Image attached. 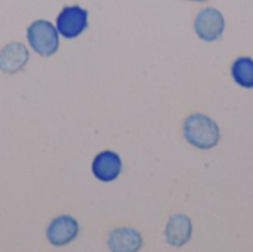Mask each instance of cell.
<instances>
[{"instance_id":"obj_1","label":"cell","mask_w":253,"mask_h":252,"mask_svg":"<svg viewBox=\"0 0 253 252\" xmlns=\"http://www.w3.org/2000/svg\"><path fill=\"white\" fill-rule=\"evenodd\" d=\"M184 135L190 144L209 150L218 144L221 132L218 125L211 117L196 113L187 117L184 123Z\"/></svg>"},{"instance_id":"obj_3","label":"cell","mask_w":253,"mask_h":252,"mask_svg":"<svg viewBox=\"0 0 253 252\" xmlns=\"http://www.w3.org/2000/svg\"><path fill=\"white\" fill-rule=\"evenodd\" d=\"M87 28V10L80 6H65L56 18V30L65 39H76Z\"/></svg>"},{"instance_id":"obj_9","label":"cell","mask_w":253,"mask_h":252,"mask_svg":"<svg viewBox=\"0 0 253 252\" xmlns=\"http://www.w3.org/2000/svg\"><path fill=\"white\" fill-rule=\"evenodd\" d=\"M191 236V221L185 215H173L166 227V239L173 247H182Z\"/></svg>"},{"instance_id":"obj_4","label":"cell","mask_w":253,"mask_h":252,"mask_svg":"<svg viewBox=\"0 0 253 252\" xmlns=\"http://www.w3.org/2000/svg\"><path fill=\"white\" fill-rule=\"evenodd\" d=\"M225 28L224 15L215 7L202 9L194 21V30L197 36L205 42H215L218 40Z\"/></svg>"},{"instance_id":"obj_10","label":"cell","mask_w":253,"mask_h":252,"mask_svg":"<svg viewBox=\"0 0 253 252\" xmlns=\"http://www.w3.org/2000/svg\"><path fill=\"white\" fill-rule=\"evenodd\" d=\"M233 79L242 88H253V59L248 56L237 58L231 67Z\"/></svg>"},{"instance_id":"obj_2","label":"cell","mask_w":253,"mask_h":252,"mask_svg":"<svg viewBox=\"0 0 253 252\" xmlns=\"http://www.w3.org/2000/svg\"><path fill=\"white\" fill-rule=\"evenodd\" d=\"M27 39L33 50L42 56H50L59 48V33L56 27L46 19L34 21L27 30Z\"/></svg>"},{"instance_id":"obj_7","label":"cell","mask_w":253,"mask_h":252,"mask_svg":"<svg viewBox=\"0 0 253 252\" xmlns=\"http://www.w3.org/2000/svg\"><path fill=\"white\" fill-rule=\"evenodd\" d=\"M28 58H30L28 49L22 43L19 42L7 43L0 50V70L7 74L18 73L25 67Z\"/></svg>"},{"instance_id":"obj_8","label":"cell","mask_w":253,"mask_h":252,"mask_svg":"<svg viewBox=\"0 0 253 252\" xmlns=\"http://www.w3.org/2000/svg\"><path fill=\"white\" fill-rule=\"evenodd\" d=\"M107 244L110 247V250L120 252H132L138 251L142 245V239L139 232L133 230V229H127V227H122V229H116L111 230L108 238H107Z\"/></svg>"},{"instance_id":"obj_6","label":"cell","mask_w":253,"mask_h":252,"mask_svg":"<svg viewBox=\"0 0 253 252\" xmlns=\"http://www.w3.org/2000/svg\"><path fill=\"white\" fill-rule=\"evenodd\" d=\"M92 172L95 178L104 183L114 181L122 172V159L114 151H102L99 153L92 163Z\"/></svg>"},{"instance_id":"obj_11","label":"cell","mask_w":253,"mask_h":252,"mask_svg":"<svg viewBox=\"0 0 253 252\" xmlns=\"http://www.w3.org/2000/svg\"><path fill=\"white\" fill-rule=\"evenodd\" d=\"M191 1H206V0H191Z\"/></svg>"},{"instance_id":"obj_5","label":"cell","mask_w":253,"mask_h":252,"mask_svg":"<svg viewBox=\"0 0 253 252\" xmlns=\"http://www.w3.org/2000/svg\"><path fill=\"white\" fill-rule=\"evenodd\" d=\"M79 223L70 215H59L50 221L46 230V238L53 247H64L76 239Z\"/></svg>"}]
</instances>
